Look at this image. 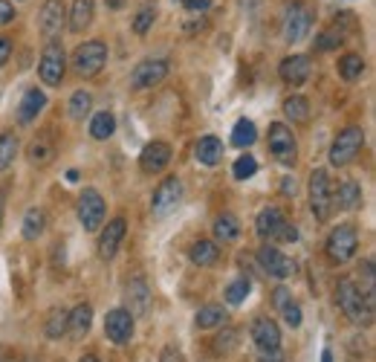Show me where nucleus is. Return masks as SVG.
<instances>
[{
    "mask_svg": "<svg viewBox=\"0 0 376 362\" xmlns=\"http://www.w3.org/2000/svg\"><path fill=\"white\" fill-rule=\"evenodd\" d=\"M336 301H339L341 313L351 322H356V325H370L373 322V301L359 290L356 281L341 279L339 287H336Z\"/></svg>",
    "mask_w": 376,
    "mask_h": 362,
    "instance_id": "nucleus-1",
    "label": "nucleus"
},
{
    "mask_svg": "<svg viewBox=\"0 0 376 362\" xmlns=\"http://www.w3.org/2000/svg\"><path fill=\"white\" fill-rule=\"evenodd\" d=\"M255 229H258V235L264 238V240H284V244H293V240H298V229L284 218V212L281 209H275V206H266L264 212L258 215V221H255Z\"/></svg>",
    "mask_w": 376,
    "mask_h": 362,
    "instance_id": "nucleus-2",
    "label": "nucleus"
},
{
    "mask_svg": "<svg viewBox=\"0 0 376 362\" xmlns=\"http://www.w3.org/2000/svg\"><path fill=\"white\" fill-rule=\"evenodd\" d=\"M105 64H107V44L105 41H84L73 52V70L84 78L99 76Z\"/></svg>",
    "mask_w": 376,
    "mask_h": 362,
    "instance_id": "nucleus-3",
    "label": "nucleus"
},
{
    "mask_svg": "<svg viewBox=\"0 0 376 362\" xmlns=\"http://www.w3.org/2000/svg\"><path fill=\"white\" fill-rule=\"evenodd\" d=\"M312 18H316V9H312L310 4H304V0L290 4L287 12H284V38L290 44L304 41L310 35V29H312Z\"/></svg>",
    "mask_w": 376,
    "mask_h": 362,
    "instance_id": "nucleus-4",
    "label": "nucleus"
},
{
    "mask_svg": "<svg viewBox=\"0 0 376 362\" xmlns=\"http://www.w3.org/2000/svg\"><path fill=\"white\" fill-rule=\"evenodd\" d=\"M64 73H67V55H64V47L58 41H49L41 52V64H38V76L47 87H58L64 81Z\"/></svg>",
    "mask_w": 376,
    "mask_h": 362,
    "instance_id": "nucleus-5",
    "label": "nucleus"
},
{
    "mask_svg": "<svg viewBox=\"0 0 376 362\" xmlns=\"http://www.w3.org/2000/svg\"><path fill=\"white\" fill-rule=\"evenodd\" d=\"M362 148H365V131L362 128H344L333 148H330V163L339 168V165H351L359 154H362Z\"/></svg>",
    "mask_w": 376,
    "mask_h": 362,
    "instance_id": "nucleus-6",
    "label": "nucleus"
},
{
    "mask_svg": "<svg viewBox=\"0 0 376 362\" xmlns=\"http://www.w3.org/2000/svg\"><path fill=\"white\" fill-rule=\"evenodd\" d=\"M310 209L319 221H327L333 212V192H330V177L324 168H316L310 174Z\"/></svg>",
    "mask_w": 376,
    "mask_h": 362,
    "instance_id": "nucleus-7",
    "label": "nucleus"
},
{
    "mask_svg": "<svg viewBox=\"0 0 376 362\" xmlns=\"http://www.w3.org/2000/svg\"><path fill=\"white\" fill-rule=\"evenodd\" d=\"M356 250H359V232L351 223H341V226H336L330 232V238H327V255H330V261L344 264V261H351L356 255Z\"/></svg>",
    "mask_w": 376,
    "mask_h": 362,
    "instance_id": "nucleus-8",
    "label": "nucleus"
},
{
    "mask_svg": "<svg viewBox=\"0 0 376 362\" xmlns=\"http://www.w3.org/2000/svg\"><path fill=\"white\" fill-rule=\"evenodd\" d=\"M78 221L87 232H99L105 223V197L96 189H84L78 197Z\"/></svg>",
    "mask_w": 376,
    "mask_h": 362,
    "instance_id": "nucleus-9",
    "label": "nucleus"
},
{
    "mask_svg": "<svg viewBox=\"0 0 376 362\" xmlns=\"http://www.w3.org/2000/svg\"><path fill=\"white\" fill-rule=\"evenodd\" d=\"M269 151H272V157H275L278 163H284V165H293V163H295L298 145H295L293 131H290L284 122L269 125Z\"/></svg>",
    "mask_w": 376,
    "mask_h": 362,
    "instance_id": "nucleus-10",
    "label": "nucleus"
},
{
    "mask_svg": "<svg viewBox=\"0 0 376 362\" xmlns=\"http://www.w3.org/2000/svg\"><path fill=\"white\" fill-rule=\"evenodd\" d=\"M105 334L113 345H128L131 337H134V316L124 310V308H116L107 313L105 319Z\"/></svg>",
    "mask_w": 376,
    "mask_h": 362,
    "instance_id": "nucleus-11",
    "label": "nucleus"
},
{
    "mask_svg": "<svg viewBox=\"0 0 376 362\" xmlns=\"http://www.w3.org/2000/svg\"><path fill=\"white\" fill-rule=\"evenodd\" d=\"M165 76H168V62H163V58H148V62L136 64V70L131 73V84H134V90H148V87H156Z\"/></svg>",
    "mask_w": 376,
    "mask_h": 362,
    "instance_id": "nucleus-12",
    "label": "nucleus"
},
{
    "mask_svg": "<svg viewBox=\"0 0 376 362\" xmlns=\"http://www.w3.org/2000/svg\"><path fill=\"white\" fill-rule=\"evenodd\" d=\"M171 145L168 142H163V139H153V142H148L145 148H142V154H139V168L145 171V174H160L168 163H171Z\"/></svg>",
    "mask_w": 376,
    "mask_h": 362,
    "instance_id": "nucleus-13",
    "label": "nucleus"
},
{
    "mask_svg": "<svg viewBox=\"0 0 376 362\" xmlns=\"http://www.w3.org/2000/svg\"><path fill=\"white\" fill-rule=\"evenodd\" d=\"M258 261H261V267L266 269V273L275 276V279H290L295 273V261L287 258L281 250H275L272 244H266V247L258 250Z\"/></svg>",
    "mask_w": 376,
    "mask_h": 362,
    "instance_id": "nucleus-14",
    "label": "nucleus"
},
{
    "mask_svg": "<svg viewBox=\"0 0 376 362\" xmlns=\"http://www.w3.org/2000/svg\"><path fill=\"white\" fill-rule=\"evenodd\" d=\"M180 197H182V183H180V177H165L163 183H160V189L153 192V203H151L153 215H168L171 209H177Z\"/></svg>",
    "mask_w": 376,
    "mask_h": 362,
    "instance_id": "nucleus-15",
    "label": "nucleus"
},
{
    "mask_svg": "<svg viewBox=\"0 0 376 362\" xmlns=\"http://www.w3.org/2000/svg\"><path fill=\"white\" fill-rule=\"evenodd\" d=\"M64 21H67V6H64V0H47L44 9H41V33L44 38H58L61 35V29H64Z\"/></svg>",
    "mask_w": 376,
    "mask_h": 362,
    "instance_id": "nucleus-16",
    "label": "nucleus"
},
{
    "mask_svg": "<svg viewBox=\"0 0 376 362\" xmlns=\"http://www.w3.org/2000/svg\"><path fill=\"white\" fill-rule=\"evenodd\" d=\"M252 342L258 345V351H281V327L275 325V319H269V316L255 319Z\"/></svg>",
    "mask_w": 376,
    "mask_h": 362,
    "instance_id": "nucleus-17",
    "label": "nucleus"
},
{
    "mask_svg": "<svg viewBox=\"0 0 376 362\" xmlns=\"http://www.w3.org/2000/svg\"><path fill=\"white\" fill-rule=\"evenodd\" d=\"M124 232H128V223H124V218H113V221L102 229V235H99V258L110 261V258L119 252V244H122Z\"/></svg>",
    "mask_w": 376,
    "mask_h": 362,
    "instance_id": "nucleus-18",
    "label": "nucleus"
},
{
    "mask_svg": "<svg viewBox=\"0 0 376 362\" xmlns=\"http://www.w3.org/2000/svg\"><path fill=\"white\" fill-rule=\"evenodd\" d=\"M310 70H312V64H310L307 55H287L284 62H281V67H278V76L284 78L287 84L298 87V84H304L310 78Z\"/></svg>",
    "mask_w": 376,
    "mask_h": 362,
    "instance_id": "nucleus-19",
    "label": "nucleus"
},
{
    "mask_svg": "<svg viewBox=\"0 0 376 362\" xmlns=\"http://www.w3.org/2000/svg\"><path fill=\"white\" fill-rule=\"evenodd\" d=\"M44 107H47V96H44V90L29 87L26 93H23V99H20V105H18V119L26 125V122H33V119H35Z\"/></svg>",
    "mask_w": 376,
    "mask_h": 362,
    "instance_id": "nucleus-20",
    "label": "nucleus"
},
{
    "mask_svg": "<svg viewBox=\"0 0 376 362\" xmlns=\"http://www.w3.org/2000/svg\"><path fill=\"white\" fill-rule=\"evenodd\" d=\"M272 298H275V308L281 310V316H284V322H287L290 327H301V308L293 301L290 290H287V287H278V290L272 293Z\"/></svg>",
    "mask_w": 376,
    "mask_h": 362,
    "instance_id": "nucleus-21",
    "label": "nucleus"
},
{
    "mask_svg": "<svg viewBox=\"0 0 376 362\" xmlns=\"http://www.w3.org/2000/svg\"><path fill=\"white\" fill-rule=\"evenodd\" d=\"M128 313L136 319V316H145L148 313V308H151V293H148V284L142 281V279H136V281H131L128 284Z\"/></svg>",
    "mask_w": 376,
    "mask_h": 362,
    "instance_id": "nucleus-22",
    "label": "nucleus"
},
{
    "mask_svg": "<svg viewBox=\"0 0 376 362\" xmlns=\"http://www.w3.org/2000/svg\"><path fill=\"white\" fill-rule=\"evenodd\" d=\"M194 157L203 163V165H217L223 160V142L217 136H203L197 145H194Z\"/></svg>",
    "mask_w": 376,
    "mask_h": 362,
    "instance_id": "nucleus-23",
    "label": "nucleus"
},
{
    "mask_svg": "<svg viewBox=\"0 0 376 362\" xmlns=\"http://www.w3.org/2000/svg\"><path fill=\"white\" fill-rule=\"evenodd\" d=\"M93 9H96L93 0H73V9H70V29L73 33H84V29L93 23Z\"/></svg>",
    "mask_w": 376,
    "mask_h": 362,
    "instance_id": "nucleus-24",
    "label": "nucleus"
},
{
    "mask_svg": "<svg viewBox=\"0 0 376 362\" xmlns=\"http://www.w3.org/2000/svg\"><path fill=\"white\" fill-rule=\"evenodd\" d=\"M90 325H93V308H90V305H78V308L70 310V325H67V330H70L76 339H84V337H87Z\"/></svg>",
    "mask_w": 376,
    "mask_h": 362,
    "instance_id": "nucleus-25",
    "label": "nucleus"
},
{
    "mask_svg": "<svg viewBox=\"0 0 376 362\" xmlns=\"http://www.w3.org/2000/svg\"><path fill=\"white\" fill-rule=\"evenodd\" d=\"M336 206H341V209H348V212H353V209H359L362 206V189H359V183L356 180H344V183L339 186V194H336Z\"/></svg>",
    "mask_w": 376,
    "mask_h": 362,
    "instance_id": "nucleus-26",
    "label": "nucleus"
},
{
    "mask_svg": "<svg viewBox=\"0 0 376 362\" xmlns=\"http://www.w3.org/2000/svg\"><path fill=\"white\" fill-rule=\"evenodd\" d=\"M258 139V128L252 119H237L235 128H232V145L235 148H249V145H255Z\"/></svg>",
    "mask_w": 376,
    "mask_h": 362,
    "instance_id": "nucleus-27",
    "label": "nucleus"
},
{
    "mask_svg": "<svg viewBox=\"0 0 376 362\" xmlns=\"http://www.w3.org/2000/svg\"><path fill=\"white\" fill-rule=\"evenodd\" d=\"M113 131H116V116L110 110H102V113L93 116V122H90V136L93 139H99V142L102 139H110Z\"/></svg>",
    "mask_w": 376,
    "mask_h": 362,
    "instance_id": "nucleus-28",
    "label": "nucleus"
},
{
    "mask_svg": "<svg viewBox=\"0 0 376 362\" xmlns=\"http://www.w3.org/2000/svg\"><path fill=\"white\" fill-rule=\"evenodd\" d=\"M47 229V212L44 209H29V212L23 215V238L26 240H35L41 238Z\"/></svg>",
    "mask_w": 376,
    "mask_h": 362,
    "instance_id": "nucleus-29",
    "label": "nucleus"
},
{
    "mask_svg": "<svg viewBox=\"0 0 376 362\" xmlns=\"http://www.w3.org/2000/svg\"><path fill=\"white\" fill-rule=\"evenodd\" d=\"M240 235V221L235 218V215H221L214 221V238L221 240V244H232V240Z\"/></svg>",
    "mask_w": 376,
    "mask_h": 362,
    "instance_id": "nucleus-30",
    "label": "nucleus"
},
{
    "mask_svg": "<svg viewBox=\"0 0 376 362\" xmlns=\"http://www.w3.org/2000/svg\"><path fill=\"white\" fill-rule=\"evenodd\" d=\"M217 258H221V250H217L214 240H197L192 247V261L197 267H211V264H217Z\"/></svg>",
    "mask_w": 376,
    "mask_h": 362,
    "instance_id": "nucleus-31",
    "label": "nucleus"
},
{
    "mask_svg": "<svg viewBox=\"0 0 376 362\" xmlns=\"http://www.w3.org/2000/svg\"><path fill=\"white\" fill-rule=\"evenodd\" d=\"M284 113L287 119H293V125H304L310 122V102L304 96H290L284 99Z\"/></svg>",
    "mask_w": 376,
    "mask_h": 362,
    "instance_id": "nucleus-32",
    "label": "nucleus"
},
{
    "mask_svg": "<svg viewBox=\"0 0 376 362\" xmlns=\"http://www.w3.org/2000/svg\"><path fill=\"white\" fill-rule=\"evenodd\" d=\"M29 160H33L35 165H47V163H52V157H55V148H52V142L47 139V136H38V139H33L29 142Z\"/></svg>",
    "mask_w": 376,
    "mask_h": 362,
    "instance_id": "nucleus-33",
    "label": "nucleus"
},
{
    "mask_svg": "<svg viewBox=\"0 0 376 362\" xmlns=\"http://www.w3.org/2000/svg\"><path fill=\"white\" fill-rule=\"evenodd\" d=\"M194 322H197V327H200V330L217 327V325H223V322H226V310H223L221 305H206V308H200V310H197Z\"/></svg>",
    "mask_w": 376,
    "mask_h": 362,
    "instance_id": "nucleus-34",
    "label": "nucleus"
},
{
    "mask_svg": "<svg viewBox=\"0 0 376 362\" xmlns=\"http://www.w3.org/2000/svg\"><path fill=\"white\" fill-rule=\"evenodd\" d=\"M365 73V58L362 55H356V52H348L339 62V76L344 78V81H356L359 76Z\"/></svg>",
    "mask_w": 376,
    "mask_h": 362,
    "instance_id": "nucleus-35",
    "label": "nucleus"
},
{
    "mask_svg": "<svg viewBox=\"0 0 376 362\" xmlns=\"http://www.w3.org/2000/svg\"><path fill=\"white\" fill-rule=\"evenodd\" d=\"M67 325H70V310H64V308H58V310H52L49 313V319H47V337L49 339H61L67 334Z\"/></svg>",
    "mask_w": 376,
    "mask_h": 362,
    "instance_id": "nucleus-36",
    "label": "nucleus"
},
{
    "mask_svg": "<svg viewBox=\"0 0 376 362\" xmlns=\"http://www.w3.org/2000/svg\"><path fill=\"white\" fill-rule=\"evenodd\" d=\"M18 157V136L15 134H0V171H6Z\"/></svg>",
    "mask_w": 376,
    "mask_h": 362,
    "instance_id": "nucleus-37",
    "label": "nucleus"
},
{
    "mask_svg": "<svg viewBox=\"0 0 376 362\" xmlns=\"http://www.w3.org/2000/svg\"><path fill=\"white\" fill-rule=\"evenodd\" d=\"M90 107H93V96L87 93V90H78V93H73V99L67 105V110H70L73 119H84L90 113Z\"/></svg>",
    "mask_w": 376,
    "mask_h": 362,
    "instance_id": "nucleus-38",
    "label": "nucleus"
},
{
    "mask_svg": "<svg viewBox=\"0 0 376 362\" xmlns=\"http://www.w3.org/2000/svg\"><path fill=\"white\" fill-rule=\"evenodd\" d=\"M341 38H344V33H341V29H339V23H336V26L324 29V33L316 38V49H319V52H330V49H336L339 44H344Z\"/></svg>",
    "mask_w": 376,
    "mask_h": 362,
    "instance_id": "nucleus-39",
    "label": "nucleus"
},
{
    "mask_svg": "<svg viewBox=\"0 0 376 362\" xmlns=\"http://www.w3.org/2000/svg\"><path fill=\"white\" fill-rule=\"evenodd\" d=\"M249 290H252V281L249 279H237V281H232L229 287H226V301L229 305H243L246 301V296H249Z\"/></svg>",
    "mask_w": 376,
    "mask_h": 362,
    "instance_id": "nucleus-40",
    "label": "nucleus"
},
{
    "mask_svg": "<svg viewBox=\"0 0 376 362\" xmlns=\"http://www.w3.org/2000/svg\"><path fill=\"white\" fill-rule=\"evenodd\" d=\"M153 18H156V9L148 4V6H142L139 12H136V18H134V33L136 35H145L148 29L153 26Z\"/></svg>",
    "mask_w": 376,
    "mask_h": 362,
    "instance_id": "nucleus-41",
    "label": "nucleus"
},
{
    "mask_svg": "<svg viewBox=\"0 0 376 362\" xmlns=\"http://www.w3.org/2000/svg\"><path fill=\"white\" fill-rule=\"evenodd\" d=\"M258 171V163H255V157H240L237 163H235V168H232V174H235V180H249Z\"/></svg>",
    "mask_w": 376,
    "mask_h": 362,
    "instance_id": "nucleus-42",
    "label": "nucleus"
},
{
    "mask_svg": "<svg viewBox=\"0 0 376 362\" xmlns=\"http://www.w3.org/2000/svg\"><path fill=\"white\" fill-rule=\"evenodd\" d=\"M15 21V6L9 4V0H0V26H6Z\"/></svg>",
    "mask_w": 376,
    "mask_h": 362,
    "instance_id": "nucleus-43",
    "label": "nucleus"
},
{
    "mask_svg": "<svg viewBox=\"0 0 376 362\" xmlns=\"http://www.w3.org/2000/svg\"><path fill=\"white\" fill-rule=\"evenodd\" d=\"M9 55H12V38L0 35V67H4V64L9 62Z\"/></svg>",
    "mask_w": 376,
    "mask_h": 362,
    "instance_id": "nucleus-44",
    "label": "nucleus"
},
{
    "mask_svg": "<svg viewBox=\"0 0 376 362\" xmlns=\"http://www.w3.org/2000/svg\"><path fill=\"white\" fill-rule=\"evenodd\" d=\"M188 12H206L211 6V0H182Z\"/></svg>",
    "mask_w": 376,
    "mask_h": 362,
    "instance_id": "nucleus-45",
    "label": "nucleus"
},
{
    "mask_svg": "<svg viewBox=\"0 0 376 362\" xmlns=\"http://www.w3.org/2000/svg\"><path fill=\"white\" fill-rule=\"evenodd\" d=\"M235 345V330H226L223 337H217V351H229Z\"/></svg>",
    "mask_w": 376,
    "mask_h": 362,
    "instance_id": "nucleus-46",
    "label": "nucleus"
},
{
    "mask_svg": "<svg viewBox=\"0 0 376 362\" xmlns=\"http://www.w3.org/2000/svg\"><path fill=\"white\" fill-rule=\"evenodd\" d=\"M160 362H185V359H182V354H180L177 348H165V351L160 354Z\"/></svg>",
    "mask_w": 376,
    "mask_h": 362,
    "instance_id": "nucleus-47",
    "label": "nucleus"
},
{
    "mask_svg": "<svg viewBox=\"0 0 376 362\" xmlns=\"http://www.w3.org/2000/svg\"><path fill=\"white\" fill-rule=\"evenodd\" d=\"M258 362H284L281 351H258Z\"/></svg>",
    "mask_w": 376,
    "mask_h": 362,
    "instance_id": "nucleus-48",
    "label": "nucleus"
},
{
    "mask_svg": "<svg viewBox=\"0 0 376 362\" xmlns=\"http://www.w3.org/2000/svg\"><path fill=\"white\" fill-rule=\"evenodd\" d=\"M107 6H110V9H122L124 0H107Z\"/></svg>",
    "mask_w": 376,
    "mask_h": 362,
    "instance_id": "nucleus-49",
    "label": "nucleus"
},
{
    "mask_svg": "<svg viewBox=\"0 0 376 362\" xmlns=\"http://www.w3.org/2000/svg\"><path fill=\"white\" fill-rule=\"evenodd\" d=\"M67 180H70V183H76V180H78V171L73 168V171H67Z\"/></svg>",
    "mask_w": 376,
    "mask_h": 362,
    "instance_id": "nucleus-50",
    "label": "nucleus"
},
{
    "mask_svg": "<svg viewBox=\"0 0 376 362\" xmlns=\"http://www.w3.org/2000/svg\"><path fill=\"white\" fill-rule=\"evenodd\" d=\"M322 362H333V354H330V351H324V354H322Z\"/></svg>",
    "mask_w": 376,
    "mask_h": 362,
    "instance_id": "nucleus-51",
    "label": "nucleus"
},
{
    "mask_svg": "<svg viewBox=\"0 0 376 362\" xmlns=\"http://www.w3.org/2000/svg\"><path fill=\"white\" fill-rule=\"evenodd\" d=\"M0 226H4V200H0Z\"/></svg>",
    "mask_w": 376,
    "mask_h": 362,
    "instance_id": "nucleus-52",
    "label": "nucleus"
},
{
    "mask_svg": "<svg viewBox=\"0 0 376 362\" xmlns=\"http://www.w3.org/2000/svg\"><path fill=\"white\" fill-rule=\"evenodd\" d=\"M81 362H99L96 356H81Z\"/></svg>",
    "mask_w": 376,
    "mask_h": 362,
    "instance_id": "nucleus-53",
    "label": "nucleus"
},
{
    "mask_svg": "<svg viewBox=\"0 0 376 362\" xmlns=\"http://www.w3.org/2000/svg\"><path fill=\"white\" fill-rule=\"evenodd\" d=\"M23 362H38V359H33V356H29V359H23Z\"/></svg>",
    "mask_w": 376,
    "mask_h": 362,
    "instance_id": "nucleus-54",
    "label": "nucleus"
}]
</instances>
